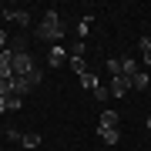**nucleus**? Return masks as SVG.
<instances>
[{
  "label": "nucleus",
  "instance_id": "obj_1",
  "mask_svg": "<svg viewBox=\"0 0 151 151\" xmlns=\"http://www.w3.org/2000/svg\"><path fill=\"white\" fill-rule=\"evenodd\" d=\"M37 37L47 40L50 47L60 44V37H64V24H60V14L57 10H44V20L37 24Z\"/></svg>",
  "mask_w": 151,
  "mask_h": 151
},
{
  "label": "nucleus",
  "instance_id": "obj_2",
  "mask_svg": "<svg viewBox=\"0 0 151 151\" xmlns=\"http://www.w3.org/2000/svg\"><path fill=\"white\" fill-rule=\"evenodd\" d=\"M30 70H37V64H34V57L27 50L14 54V77H24V74H30Z\"/></svg>",
  "mask_w": 151,
  "mask_h": 151
},
{
  "label": "nucleus",
  "instance_id": "obj_3",
  "mask_svg": "<svg viewBox=\"0 0 151 151\" xmlns=\"http://www.w3.org/2000/svg\"><path fill=\"white\" fill-rule=\"evenodd\" d=\"M108 91H111L114 97H124V94L131 91V77H124V74H118V77H111V87H108Z\"/></svg>",
  "mask_w": 151,
  "mask_h": 151
},
{
  "label": "nucleus",
  "instance_id": "obj_4",
  "mask_svg": "<svg viewBox=\"0 0 151 151\" xmlns=\"http://www.w3.org/2000/svg\"><path fill=\"white\" fill-rule=\"evenodd\" d=\"M118 118H121L118 111H101V118H97V128H101V131H111V128H118Z\"/></svg>",
  "mask_w": 151,
  "mask_h": 151
},
{
  "label": "nucleus",
  "instance_id": "obj_5",
  "mask_svg": "<svg viewBox=\"0 0 151 151\" xmlns=\"http://www.w3.org/2000/svg\"><path fill=\"white\" fill-rule=\"evenodd\" d=\"M64 60H67V50L60 47V44H54V47H50V54H47V64H50V67H60Z\"/></svg>",
  "mask_w": 151,
  "mask_h": 151
},
{
  "label": "nucleus",
  "instance_id": "obj_6",
  "mask_svg": "<svg viewBox=\"0 0 151 151\" xmlns=\"http://www.w3.org/2000/svg\"><path fill=\"white\" fill-rule=\"evenodd\" d=\"M97 138H101L104 145H118V141H121V131L118 128H111V131H101V128H97Z\"/></svg>",
  "mask_w": 151,
  "mask_h": 151
},
{
  "label": "nucleus",
  "instance_id": "obj_7",
  "mask_svg": "<svg viewBox=\"0 0 151 151\" xmlns=\"http://www.w3.org/2000/svg\"><path fill=\"white\" fill-rule=\"evenodd\" d=\"M4 17H7V20H17V24H24V27L30 24V14H27V10H4Z\"/></svg>",
  "mask_w": 151,
  "mask_h": 151
},
{
  "label": "nucleus",
  "instance_id": "obj_8",
  "mask_svg": "<svg viewBox=\"0 0 151 151\" xmlns=\"http://www.w3.org/2000/svg\"><path fill=\"white\" fill-rule=\"evenodd\" d=\"M138 50H141V64H151V37H141Z\"/></svg>",
  "mask_w": 151,
  "mask_h": 151
},
{
  "label": "nucleus",
  "instance_id": "obj_9",
  "mask_svg": "<svg viewBox=\"0 0 151 151\" xmlns=\"http://www.w3.org/2000/svg\"><path fill=\"white\" fill-rule=\"evenodd\" d=\"M148 81H151V77L145 74V70H138V74L131 77V91H145V87H148Z\"/></svg>",
  "mask_w": 151,
  "mask_h": 151
},
{
  "label": "nucleus",
  "instance_id": "obj_10",
  "mask_svg": "<svg viewBox=\"0 0 151 151\" xmlns=\"http://www.w3.org/2000/svg\"><path fill=\"white\" fill-rule=\"evenodd\" d=\"M70 70H74L77 77H84V74H87V64H84V57H74V54H70Z\"/></svg>",
  "mask_w": 151,
  "mask_h": 151
},
{
  "label": "nucleus",
  "instance_id": "obj_11",
  "mask_svg": "<svg viewBox=\"0 0 151 151\" xmlns=\"http://www.w3.org/2000/svg\"><path fill=\"white\" fill-rule=\"evenodd\" d=\"M37 145H40V134H34V131H30V134H24V138H20V148H27V151H34Z\"/></svg>",
  "mask_w": 151,
  "mask_h": 151
},
{
  "label": "nucleus",
  "instance_id": "obj_12",
  "mask_svg": "<svg viewBox=\"0 0 151 151\" xmlns=\"http://www.w3.org/2000/svg\"><path fill=\"white\" fill-rule=\"evenodd\" d=\"M81 84L87 87V91H97V87H101V84H97V74H91V70H87V74L81 77Z\"/></svg>",
  "mask_w": 151,
  "mask_h": 151
},
{
  "label": "nucleus",
  "instance_id": "obj_13",
  "mask_svg": "<svg viewBox=\"0 0 151 151\" xmlns=\"http://www.w3.org/2000/svg\"><path fill=\"white\" fill-rule=\"evenodd\" d=\"M24 108V97L20 94H10V97H7V111H20Z\"/></svg>",
  "mask_w": 151,
  "mask_h": 151
},
{
  "label": "nucleus",
  "instance_id": "obj_14",
  "mask_svg": "<svg viewBox=\"0 0 151 151\" xmlns=\"http://www.w3.org/2000/svg\"><path fill=\"white\" fill-rule=\"evenodd\" d=\"M91 30V17H84L81 24H77V40H84V34Z\"/></svg>",
  "mask_w": 151,
  "mask_h": 151
},
{
  "label": "nucleus",
  "instance_id": "obj_15",
  "mask_svg": "<svg viewBox=\"0 0 151 151\" xmlns=\"http://www.w3.org/2000/svg\"><path fill=\"white\" fill-rule=\"evenodd\" d=\"M108 70H111V77H118V74H121V60L111 57V60H108Z\"/></svg>",
  "mask_w": 151,
  "mask_h": 151
},
{
  "label": "nucleus",
  "instance_id": "obj_16",
  "mask_svg": "<svg viewBox=\"0 0 151 151\" xmlns=\"http://www.w3.org/2000/svg\"><path fill=\"white\" fill-rule=\"evenodd\" d=\"M7 111V97H0V114H4Z\"/></svg>",
  "mask_w": 151,
  "mask_h": 151
},
{
  "label": "nucleus",
  "instance_id": "obj_17",
  "mask_svg": "<svg viewBox=\"0 0 151 151\" xmlns=\"http://www.w3.org/2000/svg\"><path fill=\"white\" fill-rule=\"evenodd\" d=\"M4 40H7V34H4V30H0V50H4Z\"/></svg>",
  "mask_w": 151,
  "mask_h": 151
},
{
  "label": "nucleus",
  "instance_id": "obj_18",
  "mask_svg": "<svg viewBox=\"0 0 151 151\" xmlns=\"http://www.w3.org/2000/svg\"><path fill=\"white\" fill-rule=\"evenodd\" d=\"M148 131H151V118H148Z\"/></svg>",
  "mask_w": 151,
  "mask_h": 151
}]
</instances>
